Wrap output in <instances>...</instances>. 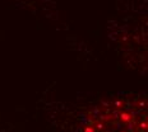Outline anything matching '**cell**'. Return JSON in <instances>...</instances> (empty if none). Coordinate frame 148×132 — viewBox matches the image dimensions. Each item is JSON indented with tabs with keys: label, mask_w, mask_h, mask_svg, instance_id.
Returning a JSON list of instances; mask_svg holds the SVG:
<instances>
[{
	"label": "cell",
	"mask_w": 148,
	"mask_h": 132,
	"mask_svg": "<svg viewBox=\"0 0 148 132\" xmlns=\"http://www.w3.org/2000/svg\"><path fill=\"white\" fill-rule=\"evenodd\" d=\"M77 132H147V98L120 94L96 103L83 113Z\"/></svg>",
	"instance_id": "cell-1"
}]
</instances>
